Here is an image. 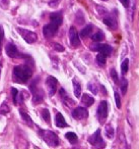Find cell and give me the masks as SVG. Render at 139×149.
<instances>
[{"label": "cell", "mask_w": 139, "mask_h": 149, "mask_svg": "<svg viewBox=\"0 0 139 149\" xmlns=\"http://www.w3.org/2000/svg\"><path fill=\"white\" fill-rule=\"evenodd\" d=\"M33 74V70L28 64L17 65L13 68V80L19 84H25Z\"/></svg>", "instance_id": "cell-1"}, {"label": "cell", "mask_w": 139, "mask_h": 149, "mask_svg": "<svg viewBox=\"0 0 139 149\" xmlns=\"http://www.w3.org/2000/svg\"><path fill=\"white\" fill-rule=\"evenodd\" d=\"M39 135L41 136V138L47 143L49 146L51 147H56L59 145V137L53 132V131L49 130H40Z\"/></svg>", "instance_id": "cell-2"}, {"label": "cell", "mask_w": 139, "mask_h": 149, "mask_svg": "<svg viewBox=\"0 0 139 149\" xmlns=\"http://www.w3.org/2000/svg\"><path fill=\"white\" fill-rule=\"evenodd\" d=\"M30 89H31L32 93L34 94V98H33L34 104L41 103L44 100V92L38 86V80H36V81H34L32 83V85L30 86Z\"/></svg>", "instance_id": "cell-3"}, {"label": "cell", "mask_w": 139, "mask_h": 149, "mask_svg": "<svg viewBox=\"0 0 139 149\" xmlns=\"http://www.w3.org/2000/svg\"><path fill=\"white\" fill-rule=\"evenodd\" d=\"M88 142H89L92 146L96 147V149H103L106 146V143L104 142V140H103V138H102V135H100V129H98V130L88 138Z\"/></svg>", "instance_id": "cell-4"}, {"label": "cell", "mask_w": 139, "mask_h": 149, "mask_svg": "<svg viewBox=\"0 0 139 149\" xmlns=\"http://www.w3.org/2000/svg\"><path fill=\"white\" fill-rule=\"evenodd\" d=\"M17 31L19 32V34L23 38L25 42L28 43L32 44V43H35L38 39V36L35 32H32L30 30L27 29H23V28H17Z\"/></svg>", "instance_id": "cell-5"}, {"label": "cell", "mask_w": 139, "mask_h": 149, "mask_svg": "<svg viewBox=\"0 0 139 149\" xmlns=\"http://www.w3.org/2000/svg\"><path fill=\"white\" fill-rule=\"evenodd\" d=\"M90 48H92V50H94V51H98L100 53L105 54L106 56L111 55V53H112V51H113V48L111 47L110 45H108V44H100V43H98V42H96L94 44H92V45L90 46Z\"/></svg>", "instance_id": "cell-6"}, {"label": "cell", "mask_w": 139, "mask_h": 149, "mask_svg": "<svg viewBox=\"0 0 139 149\" xmlns=\"http://www.w3.org/2000/svg\"><path fill=\"white\" fill-rule=\"evenodd\" d=\"M108 103H107V101L103 100L100 103V105H98V110H96V116H98V118L100 123H104L106 120L107 116H108Z\"/></svg>", "instance_id": "cell-7"}, {"label": "cell", "mask_w": 139, "mask_h": 149, "mask_svg": "<svg viewBox=\"0 0 139 149\" xmlns=\"http://www.w3.org/2000/svg\"><path fill=\"white\" fill-rule=\"evenodd\" d=\"M57 84H58L57 79L52 77V76H49V77L47 78V80H46V85H47V87H48L50 97L55 95L56 91H57Z\"/></svg>", "instance_id": "cell-8"}, {"label": "cell", "mask_w": 139, "mask_h": 149, "mask_svg": "<svg viewBox=\"0 0 139 149\" xmlns=\"http://www.w3.org/2000/svg\"><path fill=\"white\" fill-rule=\"evenodd\" d=\"M58 29H59V26L55 25L53 23H50L43 28V34L46 38H52L57 33Z\"/></svg>", "instance_id": "cell-9"}, {"label": "cell", "mask_w": 139, "mask_h": 149, "mask_svg": "<svg viewBox=\"0 0 139 149\" xmlns=\"http://www.w3.org/2000/svg\"><path fill=\"white\" fill-rule=\"evenodd\" d=\"M5 51H6L7 56L11 58H19L21 56V54L19 53V51L17 50V46L12 43V42H9L6 46H5Z\"/></svg>", "instance_id": "cell-10"}, {"label": "cell", "mask_w": 139, "mask_h": 149, "mask_svg": "<svg viewBox=\"0 0 139 149\" xmlns=\"http://www.w3.org/2000/svg\"><path fill=\"white\" fill-rule=\"evenodd\" d=\"M69 39L72 47H78L80 45L79 34L77 33V31H76V29L74 27H71L69 30Z\"/></svg>", "instance_id": "cell-11"}, {"label": "cell", "mask_w": 139, "mask_h": 149, "mask_svg": "<svg viewBox=\"0 0 139 149\" xmlns=\"http://www.w3.org/2000/svg\"><path fill=\"white\" fill-rule=\"evenodd\" d=\"M72 116H73L75 120H85L88 116V111L85 107H76L75 109L72 111Z\"/></svg>", "instance_id": "cell-12"}, {"label": "cell", "mask_w": 139, "mask_h": 149, "mask_svg": "<svg viewBox=\"0 0 139 149\" xmlns=\"http://www.w3.org/2000/svg\"><path fill=\"white\" fill-rule=\"evenodd\" d=\"M50 21L51 23L55 24L57 26H60L63 22V15L60 11H56V13H52L50 15Z\"/></svg>", "instance_id": "cell-13"}, {"label": "cell", "mask_w": 139, "mask_h": 149, "mask_svg": "<svg viewBox=\"0 0 139 149\" xmlns=\"http://www.w3.org/2000/svg\"><path fill=\"white\" fill-rule=\"evenodd\" d=\"M103 22L106 26H108L110 29H113V30H116L117 29V21L114 17L112 15H107L103 19Z\"/></svg>", "instance_id": "cell-14"}, {"label": "cell", "mask_w": 139, "mask_h": 149, "mask_svg": "<svg viewBox=\"0 0 139 149\" xmlns=\"http://www.w3.org/2000/svg\"><path fill=\"white\" fill-rule=\"evenodd\" d=\"M55 124H56V126H57L58 128H66V127H68L67 123H66V120H64L63 116H62L60 112H57V114H56Z\"/></svg>", "instance_id": "cell-15"}, {"label": "cell", "mask_w": 139, "mask_h": 149, "mask_svg": "<svg viewBox=\"0 0 139 149\" xmlns=\"http://www.w3.org/2000/svg\"><path fill=\"white\" fill-rule=\"evenodd\" d=\"M81 102L85 106H90L94 104V97H92V96L88 95V94H83V95H82V98H81Z\"/></svg>", "instance_id": "cell-16"}, {"label": "cell", "mask_w": 139, "mask_h": 149, "mask_svg": "<svg viewBox=\"0 0 139 149\" xmlns=\"http://www.w3.org/2000/svg\"><path fill=\"white\" fill-rule=\"evenodd\" d=\"M73 89H74V95H75V97L79 98L80 94H81V86H80V83L76 79L73 80Z\"/></svg>", "instance_id": "cell-17"}, {"label": "cell", "mask_w": 139, "mask_h": 149, "mask_svg": "<svg viewBox=\"0 0 139 149\" xmlns=\"http://www.w3.org/2000/svg\"><path fill=\"white\" fill-rule=\"evenodd\" d=\"M19 113H21V118H23V120H25V123H27V124H28V126L33 127L34 123H33V120H32L31 116H29V113H27V112H25L23 109L19 110Z\"/></svg>", "instance_id": "cell-18"}, {"label": "cell", "mask_w": 139, "mask_h": 149, "mask_svg": "<svg viewBox=\"0 0 139 149\" xmlns=\"http://www.w3.org/2000/svg\"><path fill=\"white\" fill-rule=\"evenodd\" d=\"M92 25H87L85 28L81 30L80 32V37L81 38H86L92 34Z\"/></svg>", "instance_id": "cell-19"}, {"label": "cell", "mask_w": 139, "mask_h": 149, "mask_svg": "<svg viewBox=\"0 0 139 149\" xmlns=\"http://www.w3.org/2000/svg\"><path fill=\"white\" fill-rule=\"evenodd\" d=\"M65 137H66V139H67V140L71 143V144H75V143H77L78 138H77V136H76L75 133L68 132V133H66Z\"/></svg>", "instance_id": "cell-20"}, {"label": "cell", "mask_w": 139, "mask_h": 149, "mask_svg": "<svg viewBox=\"0 0 139 149\" xmlns=\"http://www.w3.org/2000/svg\"><path fill=\"white\" fill-rule=\"evenodd\" d=\"M105 134H106V136L108 137L109 139H113L115 135L114 128H113L111 125H108V126L106 127V129H105Z\"/></svg>", "instance_id": "cell-21"}, {"label": "cell", "mask_w": 139, "mask_h": 149, "mask_svg": "<svg viewBox=\"0 0 139 149\" xmlns=\"http://www.w3.org/2000/svg\"><path fill=\"white\" fill-rule=\"evenodd\" d=\"M92 39L94 40V42H100V41H103V40L105 39V35H104V33H103L102 31H98V32H96V34H94V35H92Z\"/></svg>", "instance_id": "cell-22"}, {"label": "cell", "mask_w": 139, "mask_h": 149, "mask_svg": "<svg viewBox=\"0 0 139 149\" xmlns=\"http://www.w3.org/2000/svg\"><path fill=\"white\" fill-rule=\"evenodd\" d=\"M107 56L105 55V54H103V53H98V55H96V62H98L100 65H105L106 64V62H107Z\"/></svg>", "instance_id": "cell-23"}, {"label": "cell", "mask_w": 139, "mask_h": 149, "mask_svg": "<svg viewBox=\"0 0 139 149\" xmlns=\"http://www.w3.org/2000/svg\"><path fill=\"white\" fill-rule=\"evenodd\" d=\"M121 70H122L123 74H127V72H128V70H129V60H128V58H126V59L123 60L122 64H121Z\"/></svg>", "instance_id": "cell-24"}, {"label": "cell", "mask_w": 139, "mask_h": 149, "mask_svg": "<svg viewBox=\"0 0 139 149\" xmlns=\"http://www.w3.org/2000/svg\"><path fill=\"white\" fill-rule=\"evenodd\" d=\"M42 118H43V120H45L46 123H48V124L50 123V112L47 108H44V109L42 110Z\"/></svg>", "instance_id": "cell-25"}, {"label": "cell", "mask_w": 139, "mask_h": 149, "mask_svg": "<svg viewBox=\"0 0 139 149\" xmlns=\"http://www.w3.org/2000/svg\"><path fill=\"white\" fill-rule=\"evenodd\" d=\"M9 110H10V108L8 107V105H7L6 102H3L2 104H1V106H0V113L2 114H6L9 112Z\"/></svg>", "instance_id": "cell-26"}, {"label": "cell", "mask_w": 139, "mask_h": 149, "mask_svg": "<svg viewBox=\"0 0 139 149\" xmlns=\"http://www.w3.org/2000/svg\"><path fill=\"white\" fill-rule=\"evenodd\" d=\"M19 90H17L15 88H11V94H12V98H13V103L17 105V98H19Z\"/></svg>", "instance_id": "cell-27"}, {"label": "cell", "mask_w": 139, "mask_h": 149, "mask_svg": "<svg viewBox=\"0 0 139 149\" xmlns=\"http://www.w3.org/2000/svg\"><path fill=\"white\" fill-rule=\"evenodd\" d=\"M127 89H128V81L126 79L122 80V83H121V90H122L123 94H126Z\"/></svg>", "instance_id": "cell-28"}, {"label": "cell", "mask_w": 139, "mask_h": 149, "mask_svg": "<svg viewBox=\"0 0 139 149\" xmlns=\"http://www.w3.org/2000/svg\"><path fill=\"white\" fill-rule=\"evenodd\" d=\"M111 77H112L113 81L115 82L116 84L119 83V78H118V74H117V72L114 70V68H112L111 70Z\"/></svg>", "instance_id": "cell-29"}, {"label": "cell", "mask_w": 139, "mask_h": 149, "mask_svg": "<svg viewBox=\"0 0 139 149\" xmlns=\"http://www.w3.org/2000/svg\"><path fill=\"white\" fill-rule=\"evenodd\" d=\"M4 37V31H3L2 26H0V54L2 52V40Z\"/></svg>", "instance_id": "cell-30"}, {"label": "cell", "mask_w": 139, "mask_h": 149, "mask_svg": "<svg viewBox=\"0 0 139 149\" xmlns=\"http://www.w3.org/2000/svg\"><path fill=\"white\" fill-rule=\"evenodd\" d=\"M87 88H88V90H90L94 94H98V88H96V86L94 85V83H88Z\"/></svg>", "instance_id": "cell-31"}, {"label": "cell", "mask_w": 139, "mask_h": 149, "mask_svg": "<svg viewBox=\"0 0 139 149\" xmlns=\"http://www.w3.org/2000/svg\"><path fill=\"white\" fill-rule=\"evenodd\" d=\"M115 101H116V105L118 108H121V97L117 92H115Z\"/></svg>", "instance_id": "cell-32"}, {"label": "cell", "mask_w": 139, "mask_h": 149, "mask_svg": "<svg viewBox=\"0 0 139 149\" xmlns=\"http://www.w3.org/2000/svg\"><path fill=\"white\" fill-rule=\"evenodd\" d=\"M60 1H61V0H50L49 6H51V7H57L58 5H59Z\"/></svg>", "instance_id": "cell-33"}, {"label": "cell", "mask_w": 139, "mask_h": 149, "mask_svg": "<svg viewBox=\"0 0 139 149\" xmlns=\"http://www.w3.org/2000/svg\"><path fill=\"white\" fill-rule=\"evenodd\" d=\"M54 49L57 50V51H59V52L64 51V47H63L62 45H60V44H58V43H55V44H54Z\"/></svg>", "instance_id": "cell-34"}, {"label": "cell", "mask_w": 139, "mask_h": 149, "mask_svg": "<svg viewBox=\"0 0 139 149\" xmlns=\"http://www.w3.org/2000/svg\"><path fill=\"white\" fill-rule=\"evenodd\" d=\"M119 1L122 3V5L125 8H128L129 5H130V0H119Z\"/></svg>", "instance_id": "cell-35"}, {"label": "cell", "mask_w": 139, "mask_h": 149, "mask_svg": "<svg viewBox=\"0 0 139 149\" xmlns=\"http://www.w3.org/2000/svg\"><path fill=\"white\" fill-rule=\"evenodd\" d=\"M8 4H9L8 0H0V5H1L3 8H7Z\"/></svg>", "instance_id": "cell-36"}, {"label": "cell", "mask_w": 139, "mask_h": 149, "mask_svg": "<svg viewBox=\"0 0 139 149\" xmlns=\"http://www.w3.org/2000/svg\"><path fill=\"white\" fill-rule=\"evenodd\" d=\"M96 9H98V13H107V10H106V8H104V7H102V6H96Z\"/></svg>", "instance_id": "cell-37"}, {"label": "cell", "mask_w": 139, "mask_h": 149, "mask_svg": "<svg viewBox=\"0 0 139 149\" xmlns=\"http://www.w3.org/2000/svg\"><path fill=\"white\" fill-rule=\"evenodd\" d=\"M104 1H107V0H104Z\"/></svg>", "instance_id": "cell-38"}]
</instances>
